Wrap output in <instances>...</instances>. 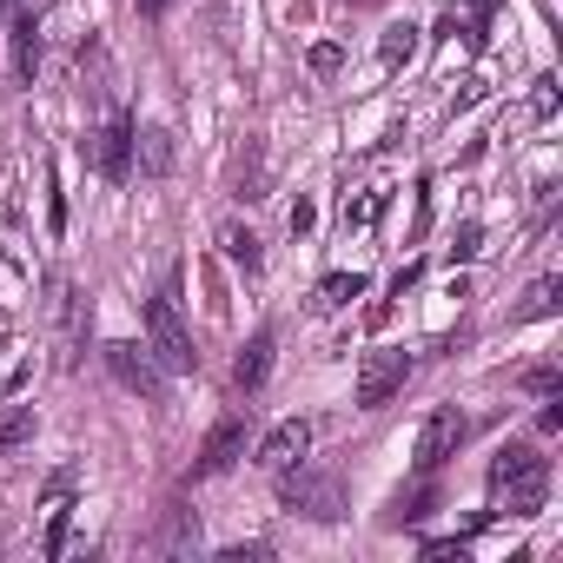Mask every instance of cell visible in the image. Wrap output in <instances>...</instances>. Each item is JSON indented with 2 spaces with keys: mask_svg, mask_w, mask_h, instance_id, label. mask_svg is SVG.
<instances>
[{
  "mask_svg": "<svg viewBox=\"0 0 563 563\" xmlns=\"http://www.w3.org/2000/svg\"><path fill=\"white\" fill-rule=\"evenodd\" d=\"M490 497L510 504V517H537L543 497H550V457L530 451V444H504L490 457Z\"/></svg>",
  "mask_w": 563,
  "mask_h": 563,
  "instance_id": "1",
  "label": "cell"
},
{
  "mask_svg": "<svg viewBox=\"0 0 563 563\" xmlns=\"http://www.w3.org/2000/svg\"><path fill=\"white\" fill-rule=\"evenodd\" d=\"M278 477V504H292V510H306V517H319V523H339L345 517V477L339 471H325V464H286V471H272Z\"/></svg>",
  "mask_w": 563,
  "mask_h": 563,
  "instance_id": "2",
  "label": "cell"
},
{
  "mask_svg": "<svg viewBox=\"0 0 563 563\" xmlns=\"http://www.w3.org/2000/svg\"><path fill=\"white\" fill-rule=\"evenodd\" d=\"M146 352L159 358V372H199V345H192L173 292L166 299H146Z\"/></svg>",
  "mask_w": 563,
  "mask_h": 563,
  "instance_id": "3",
  "label": "cell"
},
{
  "mask_svg": "<svg viewBox=\"0 0 563 563\" xmlns=\"http://www.w3.org/2000/svg\"><path fill=\"white\" fill-rule=\"evenodd\" d=\"M464 438H471V418H464L457 405H438V411L424 418V431H418V451H411L418 477H438V471L464 451Z\"/></svg>",
  "mask_w": 563,
  "mask_h": 563,
  "instance_id": "4",
  "label": "cell"
},
{
  "mask_svg": "<svg viewBox=\"0 0 563 563\" xmlns=\"http://www.w3.org/2000/svg\"><path fill=\"white\" fill-rule=\"evenodd\" d=\"M100 358H107V372H113L126 391H140L146 405H166V372H159V358H153L146 345L113 339V345H100Z\"/></svg>",
  "mask_w": 563,
  "mask_h": 563,
  "instance_id": "5",
  "label": "cell"
},
{
  "mask_svg": "<svg viewBox=\"0 0 563 563\" xmlns=\"http://www.w3.org/2000/svg\"><path fill=\"white\" fill-rule=\"evenodd\" d=\"M405 378H411V352H365V365H358V411L391 405L405 391Z\"/></svg>",
  "mask_w": 563,
  "mask_h": 563,
  "instance_id": "6",
  "label": "cell"
},
{
  "mask_svg": "<svg viewBox=\"0 0 563 563\" xmlns=\"http://www.w3.org/2000/svg\"><path fill=\"white\" fill-rule=\"evenodd\" d=\"M87 159H93V166H100L113 186H126V179H133V120H126L120 107H113V113H107V126L93 133Z\"/></svg>",
  "mask_w": 563,
  "mask_h": 563,
  "instance_id": "7",
  "label": "cell"
},
{
  "mask_svg": "<svg viewBox=\"0 0 563 563\" xmlns=\"http://www.w3.org/2000/svg\"><path fill=\"white\" fill-rule=\"evenodd\" d=\"M239 457H245V411H225V418L206 431V451H199L192 477H225Z\"/></svg>",
  "mask_w": 563,
  "mask_h": 563,
  "instance_id": "8",
  "label": "cell"
},
{
  "mask_svg": "<svg viewBox=\"0 0 563 563\" xmlns=\"http://www.w3.org/2000/svg\"><path fill=\"white\" fill-rule=\"evenodd\" d=\"M306 451H312V424H306V418H286V424H272V431H265L258 464H265V471H286V464H299Z\"/></svg>",
  "mask_w": 563,
  "mask_h": 563,
  "instance_id": "9",
  "label": "cell"
},
{
  "mask_svg": "<svg viewBox=\"0 0 563 563\" xmlns=\"http://www.w3.org/2000/svg\"><path fill=\"white\" fill-rule=\"evenodd\" d=\"M272 352H278V339H272V325H258V332L239 345V358H232V385H239V391H258V385L272 378Z\"/></svg>",
  "mask_w": 563,
  "mask_h": 563,
  "instance_id": "10",
  "label": "cell"
},
{
  "mask_svg": "<svg viewBox=\"0 0 563 563\" xmlns=\"http://www.w3.org/2000/svg\"><path fill=\"white\" fill-rule=\"evenodd\" d=\"M34 67H41V14L14 8V80L34 87Z\"/></svg>",
  "mask_w": 563,
  "mask_h": 563,
  "instance_id": "11",
  "label": "cell"
},
{
  "mask_svg": "<svg viewBox=\"0 0 563 563\" xmlns=\"http://www.w3.org/2000/svg\"><path fill=\"white\" fill-rule=\"evenodd\" d=\"M484 27H490V0H444L438 34H464V47H484Z\"/></svg>",
  "mask_w": 563,
  "mask_h": 563,
  "instance_id": "12",
  "label": "cell"
},
{
  "mask_svg": "<svg viewBox=\"0 0 563 563\" xmlns=\"http://www.w3.org/2000/svg\"><path fill=\"white\" fill-rule=\"evenodd\" d=\"M219 252L245 272V278H258V265H265V252H258V232L252 225H239V219H225L219 225Z\"/></svg>",
  "mask_w": 563,
  "mask_h": 563,
  "instance_id": "13",
  "label": "cell"
},
{
  "mask_svg": "<svg viewBox=\"0 0 563 563\" xmlns=\"http://www.w3.org/2000/svg\"><path fill=\"white\" fill-rule=\"evenodd\" d=\"M133 159H140V173H166L173 166V140H166V126H146V133H133Z\"/></svg>",
  "mask_w": 563,
  "mask_h": 563,
  "instance_id": "14",
  "label": "cell"
},
{
  "mask_svg": "<svg viewBox=\"0 0 563 563\" xmlns=\"http://www.w3.org/2000/svg\"><path fill=\"white\" fill-rule=\"evenodd\" d=\"M556 292H563V278H537V286L523 292V306L510 312V325H537V319H550V312H556Z\"/></svg>",
  "mask_w": 563,
  "mask_h": 563,
  "instance_id": "15",
  "label": "cell"
},
{
  "mask_svg": "<svg viewBox=\"0 0 563 563\" xmlns=\"http://www.w3.org/2000/svg\"><path fill=\"white\" fill-rule=\"evenodd\" d=\"M352 299H365V278H358V272H332L325 286H319V312H339V306H352Z\"/></svg>",
  "mask_w": 563,
  "mask_h": 563,
  "instance_id": "16",
  "label": "cell"
},
{
  "mask_svg": "<svg viewBox=\"0 0 563 563\" xmlns=\"http://www.w3.org/2000/svg\"><path fill=\"white\" fill-rule=\"evenodd\" d=\"M411 54H418V27H411V21H391L385 41H378V60H385V67H405Z\"/></svg>",
  "mask_w": 563,
  "mask_h": 563,
  "instance_id": "17",
  "label": "cell"
},
{
  "mask_svg": "<svg viewBox=\"0 0 563 563\" xmlns=\"http://www.w3.org/2000/svg\"><path fill=\"white\" fill-rule=\"evenodd\" d=\"M34 438V405H8L0 411V451H21Z\"/></svg>",
  "mask_w": 563,
  "mask_h": 563,
  "instance_id": "18",
  "label": "cell"
},
{
  "mask_svg": "<svg viewBox=\"0 0 563 563\" xmlns=\"http://www.w3.org/2000/svg\"><path fill=\"white\" fill-rule=\"evenodd\" d=\"M431 504H438V484H431V477H418V490H405V497L391 504V523H418Z\"/></svg>",
  "mask_w": 563,
  "mask_h": 563,
  "instance_id": "19",
  "label": "cell"
},
{
  "mask_svg": "<svg viewBox=\"0 0 563 563\" xmlns=\"http://www.w3.org/2000/svg\"><path fill=\"white\" fill-rule=\"evenodd\" d=\"M239 199L252 206V199H265V166H258V146L245 153V166H239Z\"/></svg>",
  "mask_w": 563,
  "mask_h": 563,
  "instance_id": "20",
  "label": "cell"
},
{
  "mask_svg": "<svg viewBox=\"0 0 563 563\" xmlns=\"http://www.w3.org/2000/svg\"><path fill=\"white\" fill-rule=\"evenodd\" d=\"M530 120H556V74H537V93H530Z\"/></svg>",
  "mask_w": 563,
  "mask_h": 563,
  "instance_id": "21",
  "label": "cell"
},
{
  "mask_svg": "<svg viewBox=\"0 0 563 563\" xmlns=\"http://www.w3.org/2000/svg\"><path fill=\"white\" fill-rule=\"evenodd\" d=\"M385 212V192H365V199H345V225H372Z\"/></svg>",
  "mask_w": 563,
  "mask_h": 563,
  "instance_id": "22",
  "label": "cell"
},
{
  "mask_svg": "<svg viewBox=\"0 0 563 563\" xmlns=\"http://www.w3.org/2000/svg\"><path fill=\"white\" fill-rule=\"evenodd\" d=\"M306 60H312V74H339V67H345V47H339V41H319Z\"/></svg>",
  "mask_w": 563,
  "mask_h": 563,
  "instance_id": "23",
  "label": "cell"
},
{
  "mask_svg": "<svg viewBox=\"0 0 563 563\" xmlns=\"http://www.w3.org/2000/svg\"><path fill=\"white\" fill-rule=\"evenodd\" d=\"M431 232V179H418V212H411V245H424Z\"/></svg>",
  "mask_w": 563,
  "mask_h": 563,
  "instance_id": "24",
  "label": "cell"
},
{
  "mask_svg": "<svg viewBox=\"0 0 563 563\" xmlns=\"http://www.w3.org/2000/svg\"><path fill=\"white\" fill-rule=\"evenodd\" d=\"M477 252H484V225H477V219H464V225H457V245H451V258H477Z\"/></svg>",
  "mask_w": 563,
  "mask_h": 563,
  "instance_id": "25",
  "label": "cell"
},
{
  "mask_svg": "<svg viewBox=\"0 0 563 563\" xmlns=\"http://www.w3.org/2000/svg\"><path fill=\"white\" fill-rule=\"evenodd\" d=\"M523 391H537V398H556V391H563L556 365H537V372H523Z\"/></svg>",
  "mask_w": 563,
  "mask_h": 563,
  "instance_id": "26",
  "label": "cell"
},
{
  "mask_svg": "<svg viewBox=\"0 0 563 563\" xmlns=\"http://www.w3.org/2000/svg\"><path fill=\"white\" fill-rule=\"evenodd\" d=\"M477 100H484V80H477V74H471V80H464V87H457V93H451V113H464V107H477Z\"/></svg>",
  "mask_w": 563,
  "mask_h": 563,
  "instance_id": "27",
  "label": "cell"
},
{
  "mask_svg": "<svg viewBox=\"0 0 563 563\" xmlns=\"http://www.w3.org/2000/svg\"><path fill=\"white\" fill-rule=\"evenodd\" d=\"M418 278H424V265H418V258H411V265H405V272H398V278H391V299H405V292H411V286H418Z\"/></svg>",
  "mask_w": 563,
  "mask_h": 563,
  "instance_id": "28",
  "label": "cell"
},
{
  "mask_svg": "<svg viewBox=\"0 0 563 563\" xmlns=\"http://www.w3.org/2000/svg\"><path fill=\"white\" fill-rule=\"evenodd\" d=\"M312 219H319V212H312V199H299V206H292V232H312Z\"/></svg>",
  "mask_w": 563,
  "mask_h": 563,
  "instance_id": "29",
  "label": "cell"
},
{
  "mask_svg": "<svg viewBox=\"0 0 563 563\" xmlns=\"http://www.w3.org/2000/svg\"><path fill=\"white\" fill-rule=\"evenodd\" d=\"M166 8H173V0H140V14H146V21H159Z\"/></svg>",
  "mask_w": 563,
  "mask_h": 563,
  "instance_id": "30",
  "label": "cell"
},
{
  "mask_svg": "<svg viewBox=\"0 0 563 563\" xmlns=\"http://www.w3.org/2000/svg\"><path fill=\"white\" fill-rule=\"evenodd\" d=\"M8 8H14V0H0V21H8Z\"/></svg>",
  "mask_w": 563,
  "mask_h": 563,
  "instance_id": "31",
  "label": "cell"
}]
</instances>
